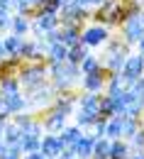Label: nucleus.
<instances>
[{"instance_id":"1","label":"nucleus","mask_w":144,"mask_h":159,"mask_svg":"<svg viewBox=\"0 0 144 159\" xmlns=\"http://www.w3.org/2000/svg\"><path fill=\"white\" fill-rule=\"evenodd\" d=\"M81 69L71 61H56V64H46V79L56 91H68V88H78L81 83Z\"/></svg>"},{"instance_id":"2","label":"nucleus","mask_w":144,"mask_h":159,"mask_svg":"<svg viewBox=\"0 0 144 159\" xmlns=\"http://www.w3.org/2000/svg\"><path fill=\"white\" fill-rule=\"evenodd\" d=\"M15 76L20 81V88L27 93V91H32V88L49 81L46 79V61H22Z\"/></svg>"},{"instance_id":"3","label":"nucleus","mask_w":144,"mask_h":159,"mask_svg":"<svg viewBox=\"0 0 144 159\" xmlns=\"http://www.w3.org/2000/svg\"><path fill=\"white\" fill-rule=\"evenodd\" d=\"M22 93H24V91H22ZM24 96H27V110L34 113V115H39L41 110H46V108L51 105V100H54V96H56V88L46 81V83H41V86H37V88L27 91Z\"/></svg>"},{"instance_id":"4","label":"nucleus","mask_w":144,"mask_h":159,"mask_svg":"<svg viewBox=\"0 0 144 159\" xmlns=\"http://www.w3.org/2000/svg\"><path fill=\"white\" fill-rule=\"evenodd\" d=\"M110 39V27H105V25H98V22H85L81 30V42L93 52V49H98V47H103L105 42Z\"/></svg>"},{"instance_id":"5","label":"nucleus","mask_w":144,"mask_h":159,"mask_svg":"<svg viewBox=\"0 0 144 159\" xmlns=\"http://www.w3.org/2000/svg\"><path fill=\"white\" fill-rule=\"evenodd\" d=\"M139 76H144V59H142V54H129V57L124 59L122 69H120V79H122L124 88H127L132 81H137Z\"/></svg>"},{"instance_id":"6","label":"nucleus","mask_w":144,"mask_h":159,"mask_svg":"<svg viewBox=\"0 0 144 159\" xmlns=\"http://www.w3.org/2000/svg\"><path fill=\"white\" fill-rule=\"evenodd\" d=\"M39 120H41L44 132H54V135H59L63 127H66V122H68V118L59 115V113H56V110H51V108L41 110V113H39Z\"/></svg>"},{"instance_id":"7","label":"nucleus","mask_w":144,"mask_h":159,"mask_svg":"<svg viewBox=\"0 0 144 159\" xmlns=\"http://www.w3.org/2000/svg\"><path fill=\"white\" fill-rule=\"evenodd\" d=\"M105 79H107V74H105V69H100V71H93V74H83L78 86H81V91H88V93H103Z\"/></svg>"},{"instance_id":"8","label":"nucleus","mask_w":144,"mask_h":159,"mask_svg":"<svg viewBox=\"0 0 144 159\" xmlns=\"http://www.w3.org/2000/svg\"><path fill=\"white\" fill-rule=\"evenodd\" d=\"M98 113L103 115V118H112V115H124V103L120 100V96H100V108H98Z\"/></svg>"},{"instance_id":"9","label":"nucleus","mask_w":144,"mask_h":159,"mask_svg":"<svg viewBox=\"0 0 144 159\" xmlns=\"http://www.w3.org/2000/svg\"><path fill=\"white\" fill-rule=\"evenodd\" d=\"M39 152L44 157H59L63 152V142L59 135H54V132H44L41 135V142H39Z\"/></svg>"},{"instance_id":"10","label":"nucleus","mask_w":144,"mask_h":159,"mask_svg":"<svg viewBox=\"0 0 144 159\" xmlns=\"http://www.w3.org/2000/svg\"><path fill=\"white\" fill-rule=\"evenodd\" d=\"M124 59L127 57H122L120 52H105L103 57H100V66L105 69V74H120Z\"/></svg>"},{"instance_id":"11","label":"nucleus","mask_w":144,"mask_h":159,"mask_svg":"<svg viewBox=\"0 0 144 159\" xmlns=\"http://www.w3.org/2000/svg\"><path fill=\"white\" fill-rule=\"evenodd\" d=\"M93 142H95V135L88 130V132H83L81 139L76 142V147H73V152H76V157L78 159H93Z\"/></svg>"},{"instance_id":"12","label":"nucleus","mask_w":144,"mask_h":159,"mask_svg":"<svg viewBox=\"0 0 144 159\" xmlns=\"http://www.w3.org/2000/svg\"><path fill=\"white\" fill-rule=\"evenodd\" d=\"M66 54H68V47L61 44V42H51V44L44 47V61H46V64L66 61Z\"/></svg>"},{"instance_id":"13","label":"nucleus","mask_w":144,"mask_h":159,"mask_svg":"<svg viewBox=\"0 0 144 159\" xmlns=\"http://www.w3.org/2000/svg\"><path fill=\"white\" fill-rule=\"evenodd\" d=\"M100 96H103V93H88V91H78L76 108L90 110V113H98V108H100Z\"/></svg>"},{"instance_id":"14","label":"nucleus","mask_w":144,"mask_h":159,"mask_svg":"<svg viewBox=\"0 0 144 159\" xmlns=\"http://www.w3.org/2000/svg\"><path fill=\"white\" fill-rule=\"evenodd\" d=\"M34 25L39 27L41 32H49V30H54V27H59V15H51V12H44V10H34Z\"/></svg>"},{"instance_id":"15","label":"nucleus","mask_w":144,"mask_h":159,"mask_svg":"<svg viewBox=\"0 0 144 159\" xmlns=\"http://www.w3.org/2000/svg\"><path fill=\"white\" fill-rule=\"evenodd\" d=\"M132 154V147H129V142L122 137L117 139H110V152H107V159H129Z\"/></svg>"},{"instance_id":"16","label":"nucleus","mask_w":144,"mask_h":159,"mask_svg":"<svg viewBox=\"0 0 144 159\" xmlns=\"http://www.w3.org/2000/svg\"><path fill=\"white\" fill-rule=\"evenodd\" d=\"M59 27H61V25H59ZM81 30H83V25H66V27H61L59 42L66 44V47H76V44L81 42Z\"/></svg>"},{"instance_id":"17","label":"nucleus","mask_w":144,"mask_h":159,"mask_svg":"<svg viewBox=\"0 0 144 159\" xmlns=\"http://www.w3.org/2000/svg\"><path fill=\"white\" fill-rule=\"evenodd\" d=\"M98 118H100V113H90V110H83V108H76V113H73V122L81 127L83 132H88L95 125Z\"/></svg>"},{"instance_id":"18","label":"nucleus","mask_w":144,"mask_h":159,"mask_svg":"<svg viewBox=\"0 0 144 159\" xmlns=\"http://www.w3.org/2000/svg\"><path fill=\"white\" fill-rule=\"evenodd\" d=\"M81 135H83V130L76 125V122H73V125H68V122H66V127L59 132V137H61L63 147H76V142L81 139Z\"/></svg>"},{"instance_id":"19","label":"nucleus","mask_w":144,"mask_h":159,"mask_svg":"<svg viewBox=\"0 0 144 159\" xmlns=\"http://www.w3.org/2000/svg\"><path fill=\"white\" fill-rule=\"evenodd\" d=\"M5 103H7V108H10V113L15 115V113H22V110H27V96L17 91V93H7V96H2Z\"/></svg>"},{"instance_id":"20","label":"nucleus","mask_w":144,"mask_h":159,"mask_svg":"<svg viewBox=\"0 0 144 159\" xmlns=\"http://www.w3.org/2000/svg\"><path fill=\"white\" fill-rule=\"evenodd\" d=\"M22 42H24V37H20V34H12V32H5V34H2V44H5L7 57H17V54H20Z\"/></svg>"},{"instance_id":"21","label":"nucleus","mask_w":144,"mask_h":159,"mask_svg":"<svg viewBox=\"0 0 144 159\" xmlns=\"http://www.w3.org/2000/svg\"><path fill=\"white\" fill-rule=\"evenodd\" d=\"M10 32H12V34H20V37H29V17L12 12V20H10Z\"/></svg>"},{"instance_id":"22","label":"nucleus","mask_w":144,"mask_h":159,"mask_svg":"<svg viewBox=\"0 0 144 159\" xmlns=\"http://www.w3.org/2000/svg\"><path fill=\"white\" fill-rule=\"evenodd\" d=\"M0 139H2L7 147H10V144H20L22 130L15 125V122H12V120H7V122H5V130H2V137H0Z\"/></svg>"},{"instance_id":"23","label":"nucleus","mask_w":144,"mask_h":159,"mask_svg":"<svg viewBox=\"0 0 144 159\" xmlns=\"http://www.w3.org/2000/svg\"><path fill=\"white\" fill-rule=\"evenodd\" d=\"M105 137L107 139L122 137V118L120 115H112V118L105 120Z\"/></svg>"},{"instance_id":"24","label":"nucleus","mask_w":144,"mask_h":159,"mask_svg":"<svg viewBox=\"0 0 144 159\" xmlns=\"http://www.w3.org/2000/svg\"><path fill=\"white\" fill-rule=\"evenodd\" d=\"M124 91V83L120 79V74H107V79H105V96H120Z\"/></svg>"},{"instance_id":"25","label":"nucleus","mask_w":144,"mask_h":159,"mask_svg":"<svg viewBox=\"0 0 144 159\" xmlns=\"http://www.w3.org/2000/svg\"><path fill=\"white\" fill-rule=\"evenodd\" d=\"M88 54H90V49H88V47H85L83 42H78L76 47H68V54H66V61H71V64H76V66H78V64H81V61L85 59Z\"/></svg>"},{"instance_id":"26","label":"nucleus","mask_w":144,"mask_h":159,"mask_svg":"<svg viewBox=\"0 0 144 159\" xmlns=\"http://www.w3.org/2000/svg\"><path fill=\"white\" fill-rule=\"evenodd\" d=\"M39 142H41L39 135H27V132H22V139H20V149H22V154H29V152H39Z\"/></svg>"},{"instance_id":"27","label":"nucleus","mask_w":144,"mask_h":159,"mask_svg":"<svg viewBox=\"0 0 144 159\" xmlns=\"http://www.w3.org/2000/svg\"><path fill=\"white\" fill-rule=\"evenodd\" d=\"M144 125V118H122V139H129L139 127Z\"/></svg>"},{"instance_id":"28","label":"nucleus","mask_w":144,"mask_h":159,"mask_svg":"<svg viewBox=\"0 0 144 159\" xmlns=\"http://www.w3.org/2000/svg\"><path fill=\"white\" fill-rule=\"evenodd\" d=\"M22 91L20 88V81L15 74H10V76H0V96H7V93H17Z\"/></svg>"},{"instance_id":"29","label":"nucleus","mask_w":144,"mask_h":159,"mask_svg":"<svg viewBox=\"0 0 144 159\" xmlns=\"http://www.w3.org/2000/svg\"><path fill=\"white\" fill-rule=\"evenodd\" d=\"M107 152H110V139L95 137V142H93V159H107Z\"/></svg>"},{"instance_id":"30","label":"nucleus","mask_w":144,"mask_h":159,"mask_svg":"<svg viewBox=\"0 0 144 159\" xmlns=\"http://www.w3.org/2000/svg\"><path fill=\"white\" fill-rule=\"evenodd\" d=\"M78 69H81V74H93V71H100L103 66H100V57H93V52L85 57V59L78 64Z\"/></svg>"},{"instance_id":"31","label":"nucleus","mask_w":144,"mask_h":159,"mask_svg":"<svg viewBox=\"0 0 144 159\" xmlns=\"http://www.w3.org/2000/svg\"><path fill=\"white\" fill-rule=\"evenodd\" d=\"M129 142V147H132V152H137V149H144V125L132 135V137L127 139Z\"/></svg>"},{"instance_id":"32","label":"nucleus","mask_w":144,"mask_h":159,"mask_svg":"<svg viewBox=\"0 0 144 159\" xmlns=\"http://www.w3.org/2000/svg\"><path fill=\"white\" fill-rule=\"evenodd\" d=\"M61 0H44L39 7H34V10H44V12H51V15H59V10H61Z\"/></svg>"},{"instance_id":"33","label":"nucleus","mask_w":144,"mask_h":159,"mask_svg":"<svg viewBox=\"0 0 144 159\" xmlns=\"http://www.w3.org/2000/svg\"><path fill=\"white\" fill-rule=\"evenodd\" d=\"M15 12H17V15H24V17H29V20H32V15H34V5H32V2H27V0H17Z\"/></svg>"},{"instance_id":"34","label":"nucleus","mask_w":144,"mask_h":159,"mask_svg":"<svg viewBox=\"0 0 144 159\" xmlns=\"http://www.w3.org/2000/svg\"><path fill=\"white\" fill-rule=\"evenodd\" d=\"M10 20H12V12H7V10L0 7V34L10 32Z\"/></svg>"},{"instance_id":"35","label":"nucleus","mask_w":144,"mask_h":159,"mask_svg":"<svg viewBox=\"0 0 144 159\" xmlns=\"http://www.w3.org/2000/svg\"><path fill=\"white\" fill-rule=\"evenodd\" d=\"M10 118H12V113H10V108H7L5 98L0 96V120H10Z\"/></svg>"},{"instance_id":"36","label":"nucleus","mask_w":144,"mask_h":159,"mask_svg":"<svg viewBox=\"0 0 144 159\" xmlns=\"http://www.w3.org/2000/svg\"><path fill=\"white\" fill-rule=\"evenodd\" d=\"M76 2H78V5H83V7H90V10H93V7H98L103 0H76Z\"/></svg>"},{"instance_id":"37","label":"nucleus","mask_w":144,"mask_h":159,"mask_svg":"<svg viewBox=\"0 0 144 159\" xmlns=\"http://www.w3.org/2000/svg\"><path fill=\"white\" fill-rule=\"evenodd\" d=\"M22 159H46L41 152H29V154H22Z\"/></svg>"},{"instance_id":"38","label":"nucleus","mask_w":144,"mask_h":159,"mask_svg":"<svg viewBox=\"0 0 144 159\" xmlns=\"http://www.w3.org/2000/svg\"><path fill=\"white\" fill-rule=\"evenodd\" d=\"M0 159H22V154H15V152H5Z\"/></svg>"},{"instance_id":"39","label":"nucleus","mask_w":144,"mask_h":159,"mask_svg":"<svg viewBox=\"0 0 144 159\" xmlns=\"http://www.w3.org/2000/svg\"><path fill=\"white\" fill-rule=\"evenodd\" d=\"M7 52H5V44H2V34H0V59H5Z\"/></svg>"},{"instance_id":"40","label":"nucleus","mask_w":144,"mask_h":159,"mask_svg":"<svg viewBox=\"0 0 144 159\" xmlns=\"http://www.w3.org/2000/svg\"><path fill=\"white\" fill-rule=\"evenodd\" d=\"M5 152H7V144H5V142H2V139H0V157H2V154H5Z\"/></svg>"},{"instance_id":"41","label":"nucleus","mask_w":144,"mask_h":159,"mask_svg":"<svg viewBox=\"0 0 144 159\" xmlns=\"http://www.w3.org/2000/svg\"><path fill=\"white\" fill-rule=\"evenodd\" d=\"M5 122H7V120H0V137H2V130H5Z\"/></svg>"},{"instance_id":"42","label":"nucleus","mask_w":144,"mask_h":159,"mask_svg":"<svg viewBox=\"0 0 144 159\" xmlns=\"http://www.w3.org/2000/svg\"><path fill=\"white\" fill-rule=\"evenodd\" d=\"M41 2H44V0H32V5H34V7H39Z\"/></svg>"},{"instance_id":"43","label":"nucleus","mask_w":144,"mask_h":159,"mask_svg":"<svg viewBox=\"0 0 144 159\" xmlns=\"http://www.w3.org/2000/svg\"><path fill=\"white\" fill-rule=\"evenodd\" d=\"M46 159H59V157H46Z\"/></svg>"},{"instance_id":"44","label":"nucleus","mask_w":144,"mask_h":159,"mask_svg":"<svg viewBox=\"0 0 144 159\" xmlns=\"http://www.w3.org/2000/svg\"><path fill=\"white\" fill-rule=\"evenodd\" d=\"M61 2H68V0H61Z\"/></svg>"},{"instance_id":"45","label":"nucleus","mask_w":144,"mask_h":159,"mask_svg":"<svg viewBox=\"0 0 144 159\" xmlns=\"http://www.w3.org/2000/svg\"><path fill=\"white\" fill-rule=\"evenodd\" d=\"M71 159H78V157H71Z\"/></svg>"},{"instance_id":"46","label":"nucleus","mask_w":144,"mask_h":159,"mask_svg":"<svg viewBox=\"0 0 144 159\" xmlns=\"http://www.w3.org/2000/svg\"><path fill=\"white\" fill-rule=\"evenodd\" d=\"M142 22H144V15H142Z\"/></svg>"},{"instance_id":"47","label":"nucleus","mask_w":144,"mask_h":159,"mask_svg":"<svg viewBox=\"0 0 144 159\" xmlns=\"http://www.w3.org/2000/svg\"><path fill=\"white\" fill-rule=\"evenodd\" d=\"M27 2H32V0H27Z\"/></svg>"},{"instance_id":"48","label":"nucleus","mask_w":144,"mask_h":159,"mask_svg":"<svg viewBox=\"0 0 144 159\" xmlns=\"http://www.w3.org/2000/svg\"><path fill=\"white\" fill-rule=\"evenodd\" d=\"M139 2H144V0H139Z\"/></svg>"}]
</instances>
